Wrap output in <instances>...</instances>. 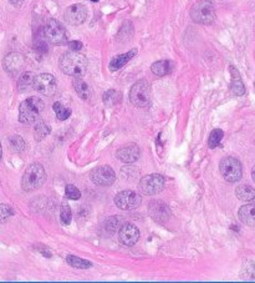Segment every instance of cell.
<instances>
[{
    "label": "cell",
    "instance_id": "6da1fadb",
    "mask_svg": "<svg viewBox=\"0 0 255 283\" xmlns=\"http://www.w3.org/2000/svg\"><path fill=\"white\" fill-rule=\"evenodd\" d=\"M59 66L63 74L69 76H84L87 71V66H89V62H87L86 56L82 54H80L79 51H68L65 54L61 55L59 60Z\"/></svg>",
    "mask_w": 255,
    "mask_h": 283
},
{
    "label": "cell",
    "instance_id": "7a4b0ae2",
    "mask_svg": "<svg viewBox=\"0 0 255 283\" xmlns=\"http://www.w3.org/2000/svg\"><path fill=\"white\" fill-rule=\"evenodd\" d=\"M45 180H46V173H45L42 165L36 162L31 163L26 167L25 173L23 175L21 186H23L24 191L33 192L44 185Z\"/></svg>",
    "mask_w": 255,
    "mask_h": 283
},
{
    "label": "cell",
    "instance_id": "3957f363",
    "mask_svg": "<svg viewBox=\"0 0 255 283\" xmlns=\"http://www.w3.org/2000/svg\"><path fill=\"white\" fill-rule=\"evenodd\" d=\"M190 18L197 24L209 25L216 20V7L211 0H199L190 9Z\"/></svg>",
    "mask_w": 255,
    "mask_h": 283
},
{
    "label": "cell",
    "instance_id": "277c9868",
    "mask_svg": "<svg viewBox=\"0 0 255 283\" xmlns=\"http://www.w3.org/2000/svg\"><path fill=\"white\" fill-rule=\"evenodd\" d=\"M44 101L39 97H29L24 100L19 107V121L21 124H33L38 120L40 112L44 110Z\"/></svg>",
    "mask_w": 255,
    "mask_h": 283
},
{
    "label": "cell",
    "instance_id": "5b68a950",
    "mask_svg": "<svg viewBox=\"0 0 255 283\" xmlns=\"http://www.w3.org/2000/svg\"><path fill=\"white\" fill-rule=\"evenodd\" d=\"M130 100L137 107H146L151 104V86L146 80H140L130 90Z\"/></svg>",
    "mask_w": 255,
    "mask_h": 283
},
{
    "label": "cell",
    "instance_id": "8992f818",
    "mask_svg": "<svg viewBox=\"0 0 255 283\" xmlns=\"http://www.w3.org/2000/svg\"><path fill=\"white\" fill-rule=\"evenodd\" d=\"M219 170L225 181L236 182L243 176V167L238 158L235 157H224L219 162Z\"/></svg>",
    "mask_w": 255,
    "mask_h": 283
},
{
    "label": "cell",
    "instance_id": "52a82bcc",
    "mask_svg": "<svg viewBox=\"0 0 255 283\" xmlns=\"http://www.w3.org/2000/svg\"><path fill=\"white\" fill-rule=\"evenodd\" d=\"M44 36L49 43L54 45H63L68 41V34H66L65 28L62 26V24L55 19L47 20L45 24Z\"/></svg>",
    "mask_w": 255,
    "mask_h": 283
},
{
    "label": "cell",
    "instance_id": "ba28073f",
    "mask_svg": "<svg viewBox=\"0 0 255 283\" xmlns=\"http://www.w3.org/2000/svg\"><path fill=\"white\" fill-rule=\"evenodd\" d=\"M164 189L163 176L158 174H152L145 176L140 181V190L147 196H155L158 195Z\"/></svg>",
    "mask_w": 255,
    "mask_h": 283
},
{
    "label": "cell",
    "instance_id": "9c48e42d",
    "mask_svg": "<svg viewBox=\"0 0 255 283\" xmlns=\"http://www.w3.org/2000/svg\"><path fill=\"white\" fill-rule=\"evenodd\" d=\"M34 89L45 96H52L56 92L57 81L51 74H40V75L35 76Z\"/></svg>",
    "mask_w": 255,
    "mask_h": 283
},
{
    "label": "cell",
    "instance_id": "30bf717a",
    "mask_svg": "<svg viewBox=\"0 0 255 283\" xmlns=\"http://www.w3.org/2000/svg\"><path fill=\"white\" fill-rule=\"evenodd\" d=\"M90 179L97 186H110L115 182L116 174L112 170V167L107 165L98 166V167L94 168L90 174Z\"/></svg>",
    "mask_w": 255,
    "mask_h": 283
},
{
    "label": "cell",
    "instance_id": "8fae6325",
    "mask_svg": "<svg viewBox=\"0 0 255 283\" xmlns=\"http://www.w3.org/2000/svg\"><path fill=\"white\" fill-rule=\"evenodd\" d=\"M141 202H142V198L140 195L130 190L119 192L115 197V205L123 211L135 210L141 205Z\"/></svg>",
    "mask_w": 255,
    "mask_h": 283
},
{
    "label": "cell",
    "instance_id": "7c38bea8",
    "mask_svg": "<svg viewBox=\"0 0 255 283\" xmlns=\"http://www.w3.org/2000/svg\"><path fill=\"white\" fill-rule=\"evenodd\" d=\"M87 15H89V12H87V8L84 4H74L65 10L63 18L69 24L78 26L85 23V20L87 19Z\"/></svg>",
    "mask_w": 255,
    "mask_h": 283
},
{
    "label": "cell",
    "instance_id": "4fadbf2b",
    "mask_svg": "<svg viewBox=\"0 0 255 283\" xmlns=\"http://www.w3.org/2000/svg\"><path fill=\"white\" fill-rule=\"evenodd\" d=\"M3 66L9 75L15 76L20 74V71L25 66V58L20 52H10L3 60Z\"/></svg>",
    "mask_w": 255,
    "mask_h": 283
},
{
    "label": "cell",
    "instance_id": "5bb4252c",
    "mask_svg": "<svg viewBox=\"0 0 255 283\" xmlns=\"http://www.w3.org/2000/svg\"><path fill=\"white\" fill-rule=\"evenodd\" d=\"M140 239V231L135 224L124 223L118 230V241L124 247H132Z\"/></svg>",
    "mask_w": 255,
    "mask_h": 283
},
{
    "label": "cell",
    "instance_id": "9a60e30c",
    "mask_svg": "<svg viewBox=\"0 0 255 283\" xmlns=\"http://www.w3.org/2000/svg\"><path fill=\"white\" fill-rule=\"evenodd\" d=\"M150 213L152 218L158 223H164L171 217V210L168 206L162 201H153L150 205Z\"/></svg>",
    "mask_w": 255,
    "mask_h": 283
},
{
    "label": "cell",
    "instance_id": "2e32d148",
    "mask_svg": "<svg viewBox=\"0 0 255 283\" xmlns=\"http://www.w3.org/2000/svg\"><path fill=\"white\" fill-rule=\"evenodd\" d=\"M141 151L136 144L124 145L116 152V157L124 163H134L140 158Z\"/></svg>",
    "mask_w": 255,
    "mask_h": 283
},
{
    "label": "cell",
    "instance_id": "e0dca14e",
    "mask_svg": "<svg viewBox=\"0 0 255 283\" xmlns=\"http://www.w3.org/2000/svg\"><path fill=\"white\" fill-rule=\"evenodd\" d=\"M230 75H232V83H230V90L236 96H241L245 94V86H244L243 80L240 78V74L233 65L229 66Z\"/></svg>",
    "mask_w": 255,
    "mask_h": 283
},
{
    "label": "cell",
    "instance_id": "ac0fdd59",
    "mask_svg": "<svg viewBox=\"0 0 255 283\" xmlns=\"http://www.w3.org/2000/svg\"><path fill=\"white\" fill-rule=\"evenodd\" d=\"M73 86H74V89H75L76 94H78L82 100L87 101V100L91 99V96H92L91 87H90L89 84H87L86 81L81 78V76L74 78Z\"/></svg>",
    "mask_w": 255,
    "mask_h": 283
},
{
    "label": "cell",
    "instance_id": "d6986e66",
    "mask_svg": "<svg viewBox=\"0 0 255 283\" xmlns=\"http://www.w3.org/2000/svg\"><path fill=\"white\" fill-rule=\"evenodd\" d=\"M136 54H137V49H132L130 50L129 52H124V54H119L111 60L108 68H110L111 71H117L119 69L123 68V66L126 65Z\"/></svg>",
    "mask_w": 255,
    "mask_h": 283
},
{
    "label": "cell",
    "instance_id": "ffe728a7",
    "mask_svg": "<svg viewBox=\"0 0 255 283\" xmlns=\"http://www.w3.org/2000/svg\"><path fill=\"white\" fill-rule=\"evenodd\" d=\"M239 219L244 224L249 227H255V206L254 205H245L241 206L238 211Z\"/></svg>",
    "mask_w": 255,
    "mask_h": 283
},
{
    "label": "cell",
    "instance_id": "44dd1931",
    "mask_svg": "<svg viewBox=\"0 0 255 283\" xmlns=\"http://www.w3.org/2000/svg\"><path fill=\"white\" fill-rule=\"evenodd\" d=\"M173 68L174 65L171 60H159V62L153 63L152 66H151V71L156 76H166L172 73Z\"/></svg>",
    "mask_w": 255,
    "mask_h": 283
},
{
    "label": "cell",
    "instance_id": "7402d4cb",
    "mask_svg": "<svg viewBox=\"0 0 255 283\" xmlns=\"http://www.w3.org/2000/svg\"><path fill=\"white\" fill-rule=\"evenodd\" d=\"M235 195L239 200L244 201V202H249V203L255 202V190L251 189L250 186L240 185V186H238L235 189Z\"/></svg>",
    "mask_w": 255,
    "mask_h": 283
},
{
    "label": "cell",
    "instance_id": "603a6c76",
    "mask_svg": "<svg viewBox=\"0 0 255 283\" xmlns=\"http://www.w3.org/2000/svg\"><path fill=\"white\" fill-rule=\"evenodd\" d=\"M121 100H122V95L121 92L117 91V90L111 89V90H107V91L103 94V104L108 107L115 106V105L119 104Z\"/></svg>",
    "mask_w": 255,
    "mask_h": 283
},
{
    "label": "cell",
    "instance_id": "cb8c5ba5",
    "mask_svg": "<svg viewBox=\"0 0 255 283\" xmlns=\"http://www.w3.org/2000/svg\"><path fill=\"white\" fill-rule=\"evenodd\" d=\"M34 83H35V76L33 73H26L21 74L19 80H18V87H19L20 91H26L30 87H34Z\"/></svg>",
    "mask_w": 255,
    "mask_h": 283
},
{
    "label": "cell",
    "instance_id": "d4e9b609",
    "mask_svg": "<svg viewBox=\"0 0 255 283\" xmlns=\"http://www.w3.org/2000/svg\"><path fill=\"white\" fill-rule=\"evenodd\" d=\"M50 128L47 126V124L44 120H39L35 124V128H34V136H35L36 141H41L44 140L47 135L50 134Z\"/></svg>",
    "mask_w": 255,
    "mask_h": 283
},
{
    "label": "cell",
    "instance_id": "484cf974",
    "mask_svg": "<svg viewBox=\"0 0 255 283\" xmlns=\"http://www.w3.org/2000/svg\"><path fill=\"white\" fill-rule=\"evenodd\" d=\"M66 262H68L71 267H74V268L87 269V268H91L92 267L91 262L82 260V258L76 257V256H68V257H66Z\"/></svg>",
    "mask_w": 255,
    "mask_h": 283
},
{
    "label": "cell",
    "instance_id": "4316f807",
    "mask_svg": "<svg viewBox=\"0 0 255 283\" xmlns=\"http://www.w3.org/2000/svg\"><path fill=\"white\" fill-rule=\"evenodd\" d=\"M52 109H54L55 114H56L57 119L61 121H63V120H66V119L70 118L71 110L68 109L66 106H63V105L59 101H56L54 105H52Z\"/></svg>",
    "mask_w": 255,
    "mask_h": 283
},
{
    "label": "cell",
    "instance_id": "83f0119b",
    "mask_svg": "<svg viewBox=\"0 0 255 283\" xmlns=\"http://www.w3.org/2000/svg\"><path fill=\"white\" fill-rule=\"evenodd\" d=\"M223 137H224V132H223V130H220V129H216V130H213L211 132V135H209L208 146L211 147V149H216L218 145L220 144V141H222Z\"/></svg>",
    "mask_w": 255,
    "mask_h": 283
},
{
    "label": "cell",
    "instance_id": "f1b7e54d",
    "mask_svg": "<svg viewBox=\"0 0 255 283\" xmlns=\"http://www.w3.org/2000/svg\"><path fill=\"white\" fill-rule=\"evenodd\" d=\"M241 278L255 281V264L253 262H246L241 269Z\"/></svg>",
    "mask_w": 255,
    "mask_h": 283
},
{
    "label": "cell",
    "instance_id": "f546056e",
    "mask_svg": "<svg viewBox=\"0 0 255 283\" xmlns=\"http://www.w3.org/2000/svg\"><path fill=\"white\" fill-rule=\"evenodd\" d=\"M9 144L12 146V150L15 152H23L25 150L26 144L21 136H12L9 140Z\"/></svg>",
    "mask_w": 255,
    "mask_h": 283
},
{
    "label": "cell",
    "instance_id": "4dcf8cb0",
    "mask_svg": "<svg viewBox=\"0 0 255 283\" xmlns=\"http://www.w3.org/2000/svg\"><path fill=\"white\" fill-rule=\"evenodd\" d=\"M60 219H61V222H62V224H65V226H69V224L71 223V219H73L71 208L69 207V205L66 202H63L62 207H61Z\"/></svg>",
    "mask_w": 255,
    "mask_h": 283
},
{
    "label": "cell",
    "instance_id": "1f68e13d",
    "mask_svg": "<svg viewBox=\"0 0 255 283\" xmlns=\"http://www.w3.org/2000/svg\"><path fill=\"white\" fill-rule=\"evenodd\" d=\"M124 223H122L121 216H113L110 219H107V226L106 229L111 232H115L116 230H119Z\"/></svg>",
    "mask_w": 255,
    "mask_h": 283
},
{
    "label": "cell",
    "instance_id": "d6a6232c",
    "mask_svg": "<svg viewBox=\"0 0 255 283\" xmlns=\"http://www.w3.org/2000/svg\"><path fill=\"white\" fill-rule=\"evenodd\" d=\"M65 195L66 197L70 198V200H79L81 197V192L76 186L74 185H66L65 187Z\"/></svg>",
    "mask_w": 255,
    "mask_h": 283
},
{
    "label": "cell",
    "instance_id": "836d02e7",
    "mask_svg": "<svg viewBox=\"0 0 255 283\" xmlns=\"http://www.w3.org/2000/svg\"><path fill=\"white\" fill-rule=\"evenodd\" d=\"M132 34H134V26H132V23L126 22L123 25H122L121 30H119L118 33V36L119 38H123L124 35V39H130L132 36Z\"/></svg>",
    "mask_w": 255,
    "mask_h": 283
},
{
    "label": "cell",
    "instance_id": "e575fe53",
    "mask_svg": "<svg viewBox=\"0 0 255 283\" xmlns=\"http://www.w3.org/2000/svg\"><path fill=\"white\" fill-rule=\"evenodd\" d=\"M0 211H2V222H5L8 218L10 217V216L14 215V211H13V208L10 207V206L2 205Z\"/></svg>",
    "mask_w": 255,
    "mask_h": 283
},
{
    "label": "cell",
    "instance_id": "d590c367",
    "mask_svg": "<svg viewBox=\"0 0 255 283\" xmlns=\"http://www.w3.org/2000/svg\"><path fill=\"white\" fill-rule=\"evenodd\" d=\"M35 49L39 52H47V44L42 39H36L35 40Z\"/></svg>",
    "mask_w": 255,
    "mask_h": 283
},
{
    "label": "cell",
    "instance_id": "8d00e7d4",
    "mask_svg": "<svg viewBox=\"0 0 255 283\" xmlns=\"http://www.w3.org/2000/svg\"><path fill=\"white\" fill-rule=\"evenodd\" d=\"M69 47H70L73 51H80V50L82 49V43L81 41H78V40H73L69 43Z\"/></svg>",
    "mask_w": 255,
    "mask_h": 283
},
{
    "label": "cell",
    "instance_id": "74e56055",
    "mask_svg": "<svg viewBox=\"0 0 255 283\" xmlns=\"http://www.w3.org/2000/svg\"><path fill=\"white\" fill-rule=\"evenodd\" d=\"M9 2H10V4L14 5L15 8H20L21 5H23L24 0H9Z\"/></svg>",
    "mask_w": 255,
    "mask_h": 283
},
{
    "label": "cell",
    "instance_id": "f35d334b",
    "mask_svg": "<svg viewBox=\"0 0 255 283\" xmlns=\"http://www.w3.org/2000/svg\"><path fill=\"white\" fill-rule=\"evenodd\" d=\"M251 177H253L254 182H255V166L253 167V170H251Z\"/></svg>",
    "mask_w": 255,
    "mask_h": 283
},
{
    "label": "cell",
    "instance_id": "ab89813d",
    "mask_svg": "<svg viewBox=\"0 0 255 283\" xmlns=\"http://www.w3.org/2000/svg\"><path fill=\"white\" fill-rule=\"evenodd\" d=\"M91 2H94V3H96V2H98V0H91Z\"/></svg>",
    "mask_w": 255,
    "mask_h": 283
}]
</instances>
